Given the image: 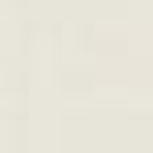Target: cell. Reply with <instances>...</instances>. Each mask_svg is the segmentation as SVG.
Returning <instances> with one entry per match:
<instances>
[]
</instances>
